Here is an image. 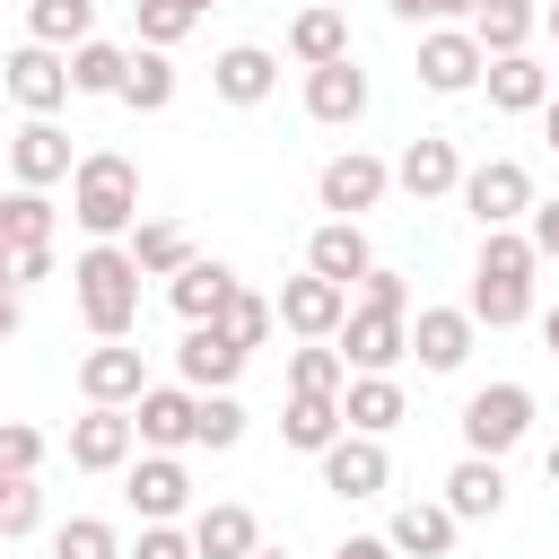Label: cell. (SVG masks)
Listing matches in <instances>:
<instances>
[{
	"mask_svg": "<svg viewBox=\"0 0 559 559\" xmlns=\"http://www.w3.org/2000/svg\"><path fill=\"white\" fill-rule=\"evenodd\" d=\"M393 183L411 192V201H445L454 183H463V157H454V140H437V131H419L402 157H393Z\"/></svg>",
	"mask_w": 559,
	"mask_h": 559,
	"instance_id": "ffe728a7",
	"label": "cell"
},
{
	"mask_svg": "<svg viewBox=\"0 0 559 559\" xmlns=\"http://www.w3.org/2000/svg\"><path fill=\"white\" fill-rule=\"evenodd\" d=\"M472 44L480 52H533V35H542V0H472Z\"/></svg>",
	"mask_w": 559,
	"mask_h": 559,
	"instance_id": "4316f807",
	"label": "cell"
},
{
	"mask_svg": "<svg viewBox=\"0 0 559 559\" xmlns=\"http://www.w3.org/2000/svg\"><path fill=\"white\" fill-rule=\"evenodd\" d=\"M542 26H550V35H559V0H550V9H542Z\"/></svg>",
	"mask_w": 559,
	"mask_h": 559,
	"instance_id": "9f6ffc18",
	"label": "cell"
},
{
	"mask_svg": "<svg viewBox=\"0 0 559 559\" xmlns=\"http://www.w3.org/2000/svg\"><path fill=\"white\" fill-rule=\"evenodd\" d=\"M533 271H542V253H533L515 227H480V271H472L463 314L489 323V332H515V323L533 314Z\"/></svg>",
	"mask_w": 559,
	"mask_h": 559,
	"instance_id": "6da1fadb",
	"label": "cell"
},
{
	"mask_svg": "<svg viewBox=\"0 0 559 559\" xmlns=\"http://www.w3.org/2000/svg\"><path fill=\"white\" fill-rule=\"evenodd\" d=\"M542 472H550V480H559V445H550V454H542Z\"/></svg>",
	"mask_w": 559,
	"mask_h": 559,
	"instance_id": "db71d44e",
	"label": "cell"
},
{
	"mask_svg": "<svg viewBox=\"0 0 559 559\" xmlns=\"http://www.w3.org/2000/svg\"><path fill=\"white\" fill-rule=\"evenodd\" d=\"M44 524V489H35V472H0V542H26Z\"/></svg>",
	"mask_w": 559,
	"mask_h": 559,
	"instance_id": "ab89813d",
	"label": "cell"
},
{
	"mask_svg": "<svg viewBox=\"0 0 559 559\" xmlns=\"http://www.w3.org/2000/svg\"><path fill=\"white\" fill-rule=\"evenodd\" d=\"M358 297H367V306H402V314H411V280H402V271H384V262H367Z\"/></svg>",
	"mask_w": 559,
	"mask_h": 559,
	"instance_id": "7dc6e473",
	"label": "cell"
},
{
	"mask_svg": "<svg viewBox=\"0 0 559 559\" xmlns=\"http://www.w3.org/2000/svg\"><path fill=\"white\" fill-rule=\"evenodd\" d=\"M480 87H489L498 114H542V105H550V70H542L533 52H489Z\"/></svg>",
	"mask_w": 559,
	"mask_h": 559,
	"instance_id": "484cf974",
	"label": "cell"
},
{
	"mask_svg": "<svg viewBox=\"0 0 559 559\" xmlns=\"http://www.w3.org/2000/svg\"><path fill=\"white\" fill-rule=\"evenodd\" d=\"M52 559H122V533L105 515H70V524H52Z\"/></svg>",
	"mask_w": 559,
	"mask_h": 559,
	"instance_id": "60d3db41",
	"label": "cell"
},
{
	"mask_svg": "<svg viewBox=\"0 0 559 559\" xmlns=\"http://www.w3.org/2000/svg\"><path fill=\"white\" fill-rule=\"evenodd\" d=\"M480 70H489V52L472 44V26H428L419 35V87L428 96H472Z\"/></svg>",
	"mask_w": 559,
	"mask_h": 559,
	"instance_id": "30bf717a",
	"label": "cell"
},
{
	"mask_svg": "<svg viewBox=\"0 0 559 559\" xmlns=\"http://www.w3.org/2000/svg\"><path fill=\"white\" fill-rule=\"evenodd\" d=\"M402 26H454V17H472V0H384Z\"/></svg>",
	"mask_w": 559,
	"mask_h": 559,
	"instance_id": "bcb514c9",
	"label": "cell"
},
{
	"mask_svg": "<svg viewBox=\"0 0 559 559\" xmlns=\"http://www.w3.org/2000/svg\"><path fill=\"white\" fill-rule=\"evenodd\" d=\"M0 245H52V201L44 192H0Z\"/></svg>",
	"mask_w": 559,
	"mask_h": 559,
	"instance_id": "74e56055",
	"label": "cell"
},
{
	"mask_svg": "<svg viewBox=\"0 0 559 559\" xmlns=\"http://www.w3.org/2000/svg\"><path fill=\"white\" fill-rule=\"evenodd\" d=\"M314 463H323V489H332V498H384V480H393L384 437H358V428H341Z\"/></svg>",
	"mask_w": 559,
	"mask_h": 559,
	"instance_id": "7c38bea8",
	"label": "cell"
},
{
	"mask_svg": "<svg viewBox=\"0 0 559 559\" xmlns=\"http://www.w3.org/2000/svg\"><path fill=\"white\" fill-rule=\"evenodd\" d=\"M70 131L52 122V114H26L17 131H9V175L26 183V192H52V183H70Z\"/></svg>",
	"mask_w": 559,
	"mask_h": 559,
	"instance_id": "8fae6325",
	"label": "cell"
},
{
	"mask_svg": "<svg viewBox=\"0 0 559 559\" xmlns=\"http://www.w3.org/2000/svg\"><path fill=\"white\" fill-rule=\"evenodd\" d=\"M227 288H236V271H227V262H210V253H192V262L166 280V297H175V314H183V323H210Z\"/></svg>",
	"mask_w": 559,
	"mask_h": 559,
	"instance_id": "4dcf8cb0",
	"label": "cell"
},
{
	"mask_svg": "<svg viewBox=\"0 0 559 559\" xmlns=\"http://www.w3.org/2000/svg\"><path fill=\"white\" fill-rule=\"evenodd\" d=\"M445 507H454V524H489L507 507V463L498 454H463L445 472Z\"/></svg>",
	"mask_w": 559,
	"mask_h": 559,
	"instance_id": "603a6c76",
	"label": "cell"
},
{
	"mask_svg": "<svg viewBox=\"0 0 559 559\" xmlns=\"http://www.w3.org/2000/svg\"><path fill=\"white\" fill-rule=\"evenodd\" d=\"M210 87H218V105H262V96L280 87V52H262V44H227V52L210 61Z\"/></svg>",
	"mask_w": 559,
	"mask_h": 559,
	"instance_id": "d4e9b609",
	"label": "cell"
},
{
	"mask_svg": "<svg viewBox=\"0 0 559 559\" xmlns=\"http://www.w3.org/2000/svg\"><path fill=\"white\" fill-rule=\"evenodd\" d=\"M192 445H210V454L245 445V402H236V384H227V393H201V402H192Z\"/></svg>",
	"mask_w": 559,
	"mask_h": 559,
	"instance_id": "8d00e7d4",
	"label": "cell"
},
{
	"mask_svg": "<svg viewBox=\"0 0 559 559\" xmlns=\"http://www.w3.org/2000/svg\"><path fill=\"white\" fill-rule=\"evenodd\" d=\"M192 9H210V0H192Z\"/></svg>",
	"mask_w": 559,
	"mask_h": 559,
	"instance_id": "91938a15",
	"label": "cell"
},
{
	"mask_svg": "<svg viewBox=\"0 0 559 559\" xmlns=\"http://www.w3.org/2000/svg\"><path fill=\"white\" fill-rule=\"evenodd\" d=\"M0 87L17 96V114H61L70 105V52L17 44V52H0Z\"/></svg>",
	"mask_w": 559,
	"mask_h": 559,
	"instance_id": "52a82bcc",
	"label": "cell"
},
{
	"mask_svg": "<svg viewBox=\"0 0 559 559\" xmlns=\"http://www.w3.org/2000/svg\"><path fill=\"white\" fill-rule=\"evenodd\" d=\"M542 140H550V148H559V96H550V105H542Z\"/></svg>",
	"mask_w": 559,
	"mask_h": 559,
	"instance_id": "816d5d0a",
	"label": "cell"
},
{
	"mask_svg": "<svg viewBox=\"0 0 559 559\" xmlns=\"http://www.w3.org/2000/svg\"><path fill=\"white\" fill-rule=\"evenodd\" d=\"M367 262H376V245H367L358 218H323V227L306 236V271H323V280H341V288H358Z\"/></svg>",
	"mask_w": 559,
	"mask_h": 559,
	"instance_id": "44dd1931",
	"label": "cell"
},
{
	"mask_svg": "<svg viewBox=\"0 0 559 559\" xmlns=\"http://www.w3.org/2000/svg\"><path fill=\"white\" fill-rule=\"evenodd\" d=\"M271 314H280V332H297V341H332L341 314H349V288L323 280V271H297V280H280Z\"/></svg>",
	"mask_w": 559,
	"mask_h": 559,
	"instance_id": "ba28073f",
	"label": "cell"
},
{
	"mask_svg": "<svg viewBox=\"0 0 559 559\" xmlns=\"http://www.w3.org/2000/svg\"><path fill=\"white\" fill-rule=\"evenodd\" d=\"M192 384H140V402H131V428H140V445L148 454H183L192 445Z\"/></svg>",
	"mask_w": 559,
	"mask_h": 559,
	"instance_id": "e0dca14e",
	"label": "cell"
},
{
	"mask_svg": "<svg viewBox=\"0 0 559 559\" xmlns=\"http://www.w3.org/2000/svg\"><path fill=\"white\" fill-rule=\"evenodd\" d=\"M131 445H140V428L114 402H87V419H70V472H122Z\"/></svg>",
	"mask_w": 559,
	"mask_h": 559,
	"instance_id": "9a60e30c",
	"label": "cell"
},
{
	"mask_svg": "<svg viewBox=\"0 0 559 559\" xmlns=\"http://www.w3.org/2000/svg\"><path fill=\"white\" fill-rule=\"evenodd\" d=\"M288 52L314 70V61H341L349 52V9H323V0H306L297 17H288Z\"/></svg>",
	"mask_w": 559,
	"mask_h": 559,
	"instance_id": "f546056e",
	"label": "cell"
},
{
	"mask_svg": "<svg viewBox=\"0 0 559 559\" xmlns=\"http://www.w3.org/2000/svg\"><path fill=\"white\" fill-rule=\"evenodd\" d=\"M542 341H550V358H559V306H550V314H542Z\"/></svg>",
	"mask_w": 559,
	"mask_h": 559,
	"instance_id": "f5cc1de1",
	"label": "cell"
},
{
	"mask_svg": "<svg viewBox=\"0 0 559 559\" xmlns=\"http://www.w3.org/2000/svg\"><path fill=\"white\" fill-rule=\"evenodd\" d=\"M533 437V384H480L463 402V454H515Z\"/></svg>",
	"mask_w": 559,
	"mask_h": 559,
	"instance_id": "5b68a950",
	"label": "cell"
},
{
	"mask_svg": "<svg viewBox=\"0 0 559 559\" xmlns=\"http://www.w3.org/2000/svg\"><path fill=\"white\" fill-rule=\"evenodd\" d=\"M306 114H314L323 131H349V122L367 114V70H358V52H341V61H314V70H306Z\"/></svg>",
	"mask_w": 559,
	"mask_h": 559,
	"instance_id": "2e32d148",
	"label": "cell"
},
{
	"mask_svg": "<svg viewBox=\"0 0 559 559\" xmlns=\"http://www.w3.org/2000/svg\"><path fill=\"white\" fill-rule=\"evenodd\" d=\"M122 253L140 262V280H175V271L192 262V236H183V218H131Z\"/></svg>",
	"mask_w": 559,
	"mask_h": 559,
	"instance_id": "f1b7e54d",
	"label": "cell"
},
{
	"mask_svg": "<svg viewBox=\"0 0 559 559\" xmlns=\"http://www.w3.org/2000/svg\"><path fill=\"white\" fill-rule=\"evenodd\" d=\"M70 218L87 227V245L131 236V218H140V166H131L122 148H87V157L70 166Z\"/></svg>",
	"mask_w": 559,
	"mask_h": 559,
	"instance_id": "7a4b0ae2",
	"label": "cell"
},
{
	"mask_svg": "<svg viewBox=\"0 0 559 559\" xmlns=\"http://www.w3.org/2000/svg\"><path fill=\"white\" fill-rule=\"evenodd\" d=\"M550 96H559V70H550Z\"/></svg>",
	"mask_w": 559,
	"mask_h": 559,
	"instance_id": "680465c9",
	"label": "cell"
},
{
	"mask_svg": "<svg viewBox=\"0 0 559 559\" xmlns=\"http://www.w3.org/2000/svg\"><path fill=\"white\" fill-rule=\"evenodd\" d=\"M341 384H349V367H341V349H332V341L288 349V393H341Z\"/></svg>",
	"mask_w": 559,
	"mask_h": 559,
	"instance_id": "f35d334b",
	"label": "cell"
},
{
	"mask_svg": "<svg viewBox=\"0 0 559 559\" xmlns=\"http://www.w3.org/2000/svg\"><path fill=\"white\" fill-rule=\"evenodd\" d=\"M245 358H253V349H236L218 323H183V341H175V384H192V393H227V384L245 376Z\"/></svg>",
	"mask_w": 559,
	"mask_h": 559,
	"instance_id": "5bb4252c",
	"label": "cell"
},
{
	"mask_svg": "<svg viewBox=\"0 0 559 559\" xmlns=\"http://www.w3.org/2000/svg\"><path fill=\"white\" fill-rule=\"evenodd\" d=\"M131 559H192V533H183V524H140Z\"/></svg>",
	"mask_w": 559,
	"mask_h": 559,
	"instance_id": "f6af8a7d",
	"label": "cell"
},
{
	"mask_svg": "<svg viewBox=\"0 0 559 559\" xmlns=\"http://www.w3.org/2000/svg\"><path fill=\"white\" fill-rule=\"evenodd\" d=\"M454 507L445 498H411V507H393V524H384V542L402 550V559H445L454 550Z\"/></svg>",
	"mask_w": 559,
	"mask_h": 559,
	"instance_id": "cb8c5ba5",
	"label": "cell"
},
{
	"mask_svg": "<svg viewBox=\"0 0 559 559\" xmlns=\"http://www.w3.org/2000/svg\"><path fill=\"white\" fill-rule=\"evenodd\" d=\"M87 35H96V0H26V44L70 52V44H87Z\"/></svg>",
	"mask_w": 559,
	"mask_h": 559,
	"instance_id": "d6a6232c",
	"label": "cell"
},
{
	"mask_svg": "<svg viewBox=\"0 0 559 559\" xmlns=\"http://www.w3.org/2000/svg\"><path fill=\"white\" fill-rule=\"evenodd\" d=\"M122 105H131V114H166V105H175V61H166L157 44L131 52V70H122Z\"/></svg>",
	"mask_w": 559,
	"mask_h": 559,
	"instance_id": "e575fe53",
	"label": "cell"
},
{
	"mask_svg": "<svg viewBox=\"0 0 559 559\" xmlns=\"http://www.w3.org/2000/svg\"><path fill=\"white\" fill-rule=\"evenodd\" d=\"M210 323H218V332H227V341H236V349H262V341H271V323H280V314H271V297H253V288H245V280H236V288H227V297H218V314H210Z\"/></svg>",
	"mask_w": 559,
	"mask_h": 559,
	"instance_id": "d590c367",
	"label": "cell"
},
{
	"mask_svg": "<svg viewBox=\"0 0 559 559\" xmlns=\"http://www.w3.org/2000/svg\"><path fill=\"white\" fill-rule=\"evenodd\" d=\"M70 297H79L96 341H131V323H140V262L122 245H87L70 262Z\"/></svg>",
	"mask_w": 559,
	"mask_h": 559,
	"instance_id": "3957f363",
	"label": "cell"
},
{
	"mask_svg": "<svg viewBox=\"0 0 559 559\" xmlns=\"http://www.w3.org/2000/svg\"><path fill=\"white\" fill-rule=\"evenodd\" d=\"M52 280V245H0V288H35Z\"/></svg>",
	"mask_w": 559,
	"mask_h": 559,
	"instance_id": "7bdbcfd3",
	"label": "cell"
},
{
	"mask_svg": "<svg viewBox=\"0 0 559 559\" xmlns=\"http://www.w3.org/2000/svg\"><path fill=\"white\" fill-rule=\"evenodd\" d=\"M332 349H341V367L349 376H393L402 358H411V314L402 306H349L341 314V332H332Z\"/></svg>",
	"mask_w": 559,
	"mask_h": 559,
	"instance_id": "277c9868",
	"label": "cell"
},
{
	"mask_svg": "<svg viewBox=\"0 0 559 559\" xmlns=\"http://www.w3.org/2000/svg\"><path fill=\"white\" fill-rule=\"evenodd\" d=\"M472 332H480V323H472L463 306H419V314H411V358H419L428 376H454V367L472 358Z\"/></svg>",
	"mask_w": 559,
	"mask_h": 559,
	"instance_id": "ac0fdd59",
	"label": "cell"
},
{
	"mask_svg": "<svg viewBox=\"0 0 559 559\" xmlns=\"http://www.w3.org/2000/svg\"><path fill=\"white\" fill-rule=\"evenodd\" d=\"M17 323H26V288H0V341H9Z\"/></svg>",
	"mask_w": 559,
	"mask_h": 559,
	"instance_id": "f907efd6",
	"label": "cell"
},
{
	"mask_svg": "<svg viewBox=\"0 0 559 559\" xmlns=\"http://www.w3.org/2000/svg\"><path fill=\"white\" fill-rule=\"evenodd\" d=\"M323 9H349V0H323Z\"/></svg>",
	"mask_w": 559,
	"mask_h": 559,
	"instance_id": "6f0895ef",
	"label": "cell"
},
{
	"mask_svg": "<svg viewBox=\"0 0 559 559\" xmlns=\"http://www.w3.org/2000/svg\"><path fill=\"white\" fill-rule=\"evenodd\" d=\"M192 559H245L253 542H262V524H253V507H236V498H218V507H201L192 524Z\"/></svg>",
	"mask_w": 559,
	"mask_h": 559,
	"instance_id": "83f0119b",
	"label": "cell"
},
{
	"mask_svg": "<svg viewBox=\"0 0 559 559\" xmlns=\"http://www.w3.org/2000/svg\"><path fill=\"white\" fill-rule=\"evenodd\" d=\"M245 559H288V550H262V542H253V550H245Z\"/></svg>",
	"mask_w": 559,
	"mask_h": 559,
	"instance_id": "11a10c76",
	"label": "cell"
},
{
	"mask_svg": "<svg viewBox=\"0 0 559 559\" xmlns=\"http://www.w3.org/2000/svg\"><path fill=\"white\" fill-rule=\"evenodd\" d=\"M0 472H44V428L0 419Z\"/></svg>",
	"mask_w": 559,
	"mask_h": 559,
	"instance_id": "ee69618b",
	"label": "cell"
},
{
	"mask_svg": "<svg viewBox=\"0 0 559 559\" xmlns=\"http://www.w3.org/2000/svg\"><path fill=\"white\" fill-rule=\"evenodd\" d=\"M122 498H131L140 524H175V515L192 507V472H183V454H131V463H122Z\"/></svg>",
	"mask_w": 559,
	"mask_h": 559,
	"instance_id": "9c48e42d",
	"label": "cell"
},
{
	"mask_svg": "<svg viewBox=\"0 0 559 559\" xmlns=\"http://www.w3.org/2000/svg\"><path fill=\"white\" fill-rule=\"evenodd\" d=\"M122 70H131L122 44H105V35L70 44V96H122Z\"/></svg>",
	"mask_w": 559,
	"mask_h": 559,
	"instance_id": "836d02e7",
	"label": "cell"
},
{
	"mask_svg": "<svg viewBox=\"0 0 559 559\" xmlns=\"http://www.w3.org/2000/svg\"><path fill=\"white\" fill-rule=\"evenodd\" d=\"M201 26V9L192 0H140V44H157V52H175L183 35Z\"/></svg>",
	"mask_w": 559,
	"mask_h": 559,
	"instance_id": "b9f144b4",
	"label": "cell"
},
{
	"mask_svg": "<svg viewBox=\"0 0 559 559\" xmlns=\"http://www.w3.org/2000/svg\"><path fill=\"white\" fill-rule=\"evenodd\" d=\"M140 384H148V358H140L131 341H96V349L79 358V393H87V402L131 411V402H140Z\"/></svg>",
	"mask_w": 559,
	"mask_h": 559,
	"instance_id": "d6986e66",
	"label": "cell"
},
{
	"mask_svg": "<svg viewBox=\"0 0 559 559\" xmlns=\"http://www.w3.org/2000/svg\"><path fill=\"white\" fill-rule=\"evenodd\" d=\"M280 437H288L297 454H323V445L341 437V393H288V411H280Z\"/></svg>",
	"mask_w": 559,
	"mask_h": 559,
	"instance_id": "1f68e13d",
	"label": "cell"
},
{
	"mask_svg": "<svg viewBox=\"0 0 559 559\" xmlns=\"http://www.w3.org/2000/svg\"><path fill=\"white\" fill-rule=\"evenodd\" d=\"M402 419H411L402 376H349V384H341V428H358V437H393Z\"/></svg>",
	"mask_w": 559,
	"mask_h": 559,
	"instance_id": "7402d4cb",
	"label": "cell"
},
{
	"mask_svg": "<svg viewBox=\"0 0 559 559\" xmlns=\"http://www.w3.org/2000/svg\"><path fill=\"white\" fill-rule=\"evenodd\" d=\"M524 245H533L542 262H559V201H533V210H524Z\"/></svg>",
	"mask_w": 559,
	"mask_h": 559,
	"instance_id": "c3c4849f",
	"label": "cell"
},
{
	"mask_svg": "<svg viewBox=\"0 0 559 559\" xmlns=\"http://www.w3.org/2000/svg\"><path fill=\"white\" fill-rule=\"evenodd\" d=\"M393 192V166L384 157H367V148H341L323 175H314V201L332 210V218H358V210H376Z\"/></svg>",
	"mask_w": 559,
	"mask_h": 559,
	"instance_id": "4fadbf2b",
	"label": "cell"
},
{
	"mask_svg": "<svg viewBox=\"0 0 559 559\" xmlns=\"http://www.w3.org/2000/svg\"><path fill=\"white\" fill-rule=\"evenodd\" d=\"M332 559H402V550H393V542H384V533H349V542H341V550H332Z\"/></svg>",
	"mask_w": 559,
	"mask_h": 559,
	"instance_id": "681fc988",
	"label": "cell"
},
{
	"mask_svg": "<svg viewBox=\"0 0 559 559\" xmlns=\"http://www.w3.org/2000/svg\"><path fill=\"white\" fill-rule=\"evenodd\" d=\"M463 210L480 218V227H515L524 210H533V166L524 157H480V166H463Z\"/></svg>",
	"mask_w": 559,
	"mask_h": 559,
	"instance_id": "8992f818",
	"label": "cell"
}]
</instances>
